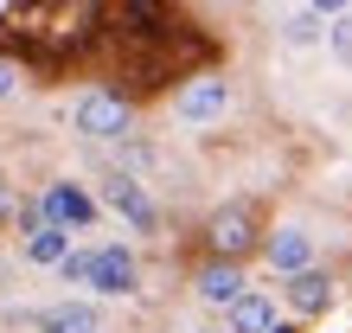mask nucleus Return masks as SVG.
<instances>
[{
	"instance_id": "4",
	"label": "nucleus",
	"mask_w": 352,
	"mask_h": 333,
	"mask_svg": "<svg viewBox=\"0 0 352 333\" xmlns=\"http://www.w3.org/2000/svg\"><path fill=\"white\" fill-rule=\"evenodd\" d=\"M102 205H109V212L129 224V231H141V237H154V231H160V205H154V193L129 173V166L102 180Z\"/></svg>"
},
{
	"instance_id": "14",
	"label": "nucleus",
	"mask_w": 352,
	"mask_h": 333,
	"mask_svg": "<svg viewBox=\"0 0 352 333\" xmlns=\"http://www.w3.org/2000/svg\"><path fill=\"white\" fill-rule=\"evenodd\" d=\"M327 52H333L340 65H352V13H340V19H327Z\"/></svg>"
},
{
	"instance_id": "19",
	"label": "nucleus",
	"mask_w": 352,
	"mask_h": 333,
	"mask_svg": "<svg viewBox=\"0 0 352 333\" xmlns=\"http://www.w3.org/2000/svg\"><path fill=\"white\" fill-rule=\"evenodd\" d=\"M276 333H301V327H295V321H276Z\"/></svg>"
},
{
	"instance_id": "9",
	"label": "nucleus",
	"mask_w": 352,
	"mask_h": 333,
	"mask_svg": "<svg viewBox=\"0 0 352 333\" xmlns=\"http://www.w3.org/2000/svg\"><path fill=\"white\" fill-rule=\"evenodd\" d=\"M263 263L276 269V276L307 269V263H314V231H301V224H276V231L263 237Z\"/></svg>"
},
{
	"instance_id": "10",
	"label": "nucleus",
	"mask_w": 352,
	"mask_h": 333,
	"mask_svg": "<svg viewBox=\"0 0 352 333\" xmlns=\"http://www.w3.org/2000/svg\"><path fill=\"white\" fill-rule=\"evenodd\" d=\"M32 333H102V308L96 301H52L38 308V314H26Z\"/></svg>"
},
{
	"instance_id": "1",
	"label": "nucleus",
	"mask_w": 352,
	"mask_h": 333,
	"mask_svg": "<svg viewBox=\"0 0 352 333\" xmlns=\"http://www.w3.org/2000/svg\"><path fill=\"white\" fill-rule=\"evenodd\" d=\"M71 129L84 141H129L135 96L116 90V83H90V90H77V103H71Z\"/></svg>"
},
{
	"instance_id": "6",
	"label": "nucleus",
	"mask_w": 352,
	"mask_h": 333,
	"mask_svg": "<svg viewBox=\"0 0 352 333\" xmlns=\"http://www.w3.org/2000/svg\"><path fill=\"white\" fill-rule=\"evenodd\" d=\"M96 295H135L141 288V263H135V250L129 244H96V257H90V282Z\"/></svg>"
},
{
	"instance_id": "17",
	"label": "nucleus",
	"mask_w": 352,
	"mask_h": 333,
	"mask_svg": "<svg viewBox=\"0 0 352 333\" xmlns=\"http://www.w3.org/2000/svg\"><path fill=\"white\" fill-rule=\"evenodd\" d=\"M7 218H19V199H13V180L0 173V224H7Z\"/></svg>"
},
{
	"instance_id": "7",
	"label": "nucleus",
	"mask_w": 352,
	"mask_h": 333,
	"mask_svg": "<svg viewBox=\"0 0 352 333\" xmlns=\"http://www.w3.org/2000/svg\"><path fill=\"white\" fill-rule=\"evenodd\" d=\"M192 295L205 301V308H231V301H243L250 295V276H243V263H231V257H205L199 263V276H192Z\"/></svg>"
},
{
	"instance_id": "12",
	"label": "nucleus",
	"mask_w": 352,
	"mask_h": 333,
	"mask_svg": "<svg viewBox=\"0 0 352 333\" xmlns=\"http://www.w3.org/2000/svg\"><path fill=\"white\" fill-rule=\"evenodd\" d=\"M65 257H71V231H65V224H38V231H26V263L58 269Z\"/></svg>"
},
{
	"instance_id": "11",
	"label": "nucleus",
	"mask_w": 352,
	"mask_h": 333,
	"mask_svg": "<svg viewBox=\"0 0 352 333\" xmlns=\"http://www.w3.org/2000/svg\"><path fill=\"white\" fill-rule=\"evenodd\" d=\"M276 301H269V295H256V288H250V295H243V301H231V308H224V333H276Z\"/></svg>"
},
{
	"instance_id": "3",
	"label": "nucleus",
	"mask_w": 352,
	"mask_h": 333,
	"mask_svg": "<svg viewBox=\"0 0 352 333\" xmlns=\"http://www.w3.org/2000/svg\"><path fill=\"white\" fill-rule=\"evenodd\" d=\"M263 212L256 205H243V199H231V205H218L212 218H205V257H231V263H243V257H256L263 250Z\"/></svg>"
},
{
	"instance_id": "5",
	"label": "nucleus",
	"mask_w": 352,
	"mask_h": 333,
	"mask_svg": "<svg viewBox=\"0 0 352 333\" xmlns=\"http://www.w3.org/2000/svg\"><path fill=\"white\" fill-rule=\"evenodd\" d=\"M282 301H288V314H301V321H320L327 308L340 301V282H333V269L307 263V269H295V276H282Z\"/></svg>"
},
{
	"instance_id": "15",
	"label": "nucleus",
	"mask_w": 352,
	"mask_h": 333,
	"mask_svg": "<svg viewBox=\"0 0 352 333\" xmlns=\"http://www.w3.org/2000/svg\"><path fill=\"white\" fill-rule=\"evenodd\" d=\"M26 71H32V65H26L19 52H0V103H7L19 83H26Z\"/></svg>"
},
{
	"instance_id": "2",
	"label": "nucleus",
	"mask_w": 352,
	"mask_h": 333,
	"mask_svg": "<svg viewBox=\"0 0 352 333\" xmlns=\"http://www.w3.org/2000/svg\"><path fill=\"white\" fill-rule=\"evenodd\" d=\"M231 103H237V90H231L224 71H192L173 90V122L179 129H218V122L231 116Z\"/></svg>"
},
{
	"instance_id": "8",
	"label": "nucleus",
	"mask_w": 352,
	"mask_h": 333,
	"mask_svg": "<svg viewBox=\"0 0 352 333\" xmlns=\"http://www.w3.org/2000/svg\"><path fill=\"white\" fill-rule=\"evenodd\" d=\"M38 205H45V218L65 224V231H90L102 218V199H90L84 186H71V180H52L45 193H38Z\"/></svg>"
},
{
	"instance_id": "16",
	"label": "nucleus",
	"mask_w": 352,
	"mask_h": 333,
	"mask_svg": "<svg viewBox=\"0 0 352 333\" xmlns=\"http://www.w3.org/2000/svg\"><path fill=\"white\" fill-rule=\"evenodd\" d=\"M90 257H96V250H71V257L58 263V276H65V282H90Z\"/></svg>"
},
{
	"instance_id": "13",
	"label": "nucleus",
	"mask_w": 352,
	"mask_h": 333,
	"mask_svg": "<svg viewBox=\"0 0 352 333\" xmlns=\"http://www.w3.org/2000/svg\"><path fill=\"white\" fill-rule=\"evenodd\" d=\"M282 45H295V52H307V45H327V13H314V7H295L282 19Z\"/></svg>"
},
{
	"instance_id": "18",
	"label": "nucleus",
	"mask_w": 352,
	"mask_h": 333,
	"mask_svg": "<svg viewBox=\"0 0 352 333\" xmlns=\"http://www.w3.org/2000/svg\"><path fill=\"white\" fill-rule=\"evenodd\" d=\"M314 13H327V19H340V13H352V0H307Z\"/></svg>"
}]
</instances>
